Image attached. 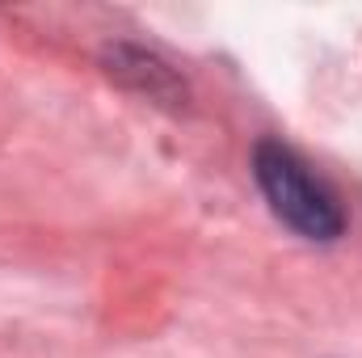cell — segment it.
<instances>
[{"label": "cell", "mask_w": 362, "mask_h": 358, "mask_svg": "<svg viewBox=\"0 0 362 358\" xmlns=\"http://www.w3.org/2000/svg\"><path fill=\"white\" fill-rule=\"evenodd\" d=\"M253 178L262 198L270 202V211L303 241L316 245H333L346 232V211L337 202V194L316 178L303 156L278 139H262L253 148Z\"/></svg>", "instance_id": "1"}]
</instances>
